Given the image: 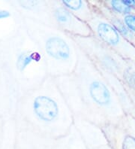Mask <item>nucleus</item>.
<instances>
[{
	"label": "nucleus",
	"instance_id": "a211bd4d",
	"mask_svg": "<svg viewBox=\"0 0 135 149\" xmlns=\"http://www.w3.org/2000/svg\"><path fill=\"white\" fill-rule=\"evenodd\" d=\"M123 3L127 6L128 7L132 8L133 9H135V1L134 0H123Z\"/></svg>",
	"mask_w": 135,
	"mask_h": 149
},
{
	"label": "nucleus",
	"instance_id": "f3484780",
	"mask_svg": "<svg viewBox=\"0 0 135 149\" xmlns=\"http://www.w3.org/2000/svg\"><path fill=\"white\" fill-rule=\"evenodd\" d=\"M123 20L126 27L135 35V13L125 15L123 17Z\"/></svg>",
	"mask_w": 135,
	"mask_h": 149
},
{
	"label": "nucleus",
	"instance_id": "6e6552de",
	"mask_svg": "<svg viewBox=\"0 0 135 149\" xmlns=\"http://www.w3.org/2000/svg\"><path fill=\"white\" fill-rule=\"evenodd\" d=\"M24 93L15 78L0 65V116L14 120L18 103Z\"/></svg>",
	"mask_w": 135,
	"mask_h": 149
},
{
	"label": "nucleus",
	"instance_id": "0eeeda50",
	"mask_svg": "<svg viewBox=\"0 0 135 149\" xmlns=\"http://www.w3.org/2000/svg\"><path fill=\"white\" fill-rule=\"evenodd\" d=\"M53 26L72 36L88 37L93 36L87 23L80 20L63 6L61 1H48Z\"/></svg>",
	"mask_w": 135,
	"mask_h": 149
},
{
	"label": "nucleus",
	"instance_id": "2eb2a0df",
	"mask_svg": "<svg viewBox=\"0 0 135 149\" xmlns=\"http://www.w3.org/2000/svg\"><path fill=\"white\" fill-rule=\"evenodd\" d=\"M11 121L0 116V149H14L15 136L10 137L8 129V124Z\"/></svg>",
	"mask_w": 135,
	"mask_h": 149
},
{
	"label": "nucleus",
	"instance_id": "f257e3e1",
	"mask_svg": "<svg viewBox=\"0 0 135 149\" xmlns=\"http://www.w3.org/2000/svg\"><path fill=\"white\" fill-rule=\"evenodd\" d=\"M78 55L74 72L55 78L74 118L101 128L121 124L125 111L116 92L80 48Z\"/></svg>",
	"mask_w": 135,
	"mask_h": 149
},
{
	"label": "nucleus",
	"instance_id": "ddd939ff",
	"mask_svg": "<svg viewBox=\"0 0 135 149\" xmlns=\"http://www.w3.org/2000/svg\"><path fill=\"white\" fill-rule=\"evenodd\" d=\"M42 149H89L74 126L69 134L60 138L44 136Z\"/></svg>",
	"mask_w": 135,
	"mask_h": 149
},
{
	"label": "nucleus",
	"instance_id": "1a4fd4ad",
	"mask_svg": "<svg viewBox=\"0 0 135 149\" xmlns=\"http://www.w3.org/2000/svg\"><path fill=\"white\" fill-rule=\"evenodd\" d=\"M24 17L11 1H0V43L24 28Z\"/></svg>",
	"mask_w": 135,
	"mask_h": 149
},
{
	"label": "nucleus",
	"instance_id": "dca6fc26",
	"mask_svg": "<svg viewBox=\"0 0 135 149\" xmlns=\"http://www.w3.org/2000/svg\"><path fill=\"white\" fill-rule=\"evenodd\" d=\"M105 6L111 10L116 15L119 16H125L128 14L135 13V9L128 7L123 3V1H117V0H110V1H103Z\"/></svg>",
	"mask_w": 135,
	"mask_h": 149
},
{
	"label": "nucleus",
	"instance_id": "f03ea898",
	"mask_svg": "<svg viewBox=\"0 0 135 149\" xmlns=\"http://www.w3.org/2000/svg\"><path fill=\"white\" fill-rule=\"evenodd\" d=\"M14 120L16 129L60 138L71 131L75 118L55 78L49 75L23 95Z\"/></svg>",
	"mask_w": 135,
	"mask_h": 149
},
{
	"label": "nucleus",
	"instance_id": "7ed1b4c3",
	"mask_svg": "<svg viewBox=\"0 0 135 149\" xmlns=\"http://www.w3.org/2000/svg\"><path fill=\"white\" fill-rule=\"evenodd\" d=\"M0 65L20 84L24 92L49 76L44 56L25 28L0 43Z\"/></svg>",
	"mask_w": 135,
	"mask_h": 149
},
{
	"label": "nucleus",
	"instance_id": "423d86ee",
	"mask_svg": "<svg viewBox=\"0 0 135 149\" xmlns=\"http://www.w3.org/2000/svg\"><path fill=\"white\" fill-rule=\"evenodd\" d=\"M94 15L87 23L94 36L128 63L135 64V45L125 38L106 18L92 6Z\"/></svg>",
	"mask_w": 135,
	"mask_h": 149
},
{
	"label": "nucleus",
	"instance_id": "20e7f679",
	"mask_svg": "<svg viewBox=\"0 0 135 149\" xmlns=\"http://www.w3.org/2000/svg\"><path fill=\"white\" fill-rule=\"evenodd\" d=\"M26 32L44 56L49 75L74 72L78 62V47L71 35L51 24L24 17Z\"/></svg>",
	"mask_w": 135,
	"mask_h": 149
},
{
	"label": "nucleus",
	"instance_id": "4468645a",
	"mask_svg": "<svg viewBox=\"0 0 135 149\" xmlns=\"http://www.w3.org/2000/svg\"><path fill=\"white\" fill-rule=\"evenodd\" d=\"M62 5L80 20L88 23L94 15V9L89 1L61 0Z\"/></svg>",
	"mask_w": 135,
	"mask_h": 149
},
{
	"label": "nucleus",
	"instance_id": "39448f33",
	"mask_svg": "<svg viewBox=\"0 0 135 149\" xmlns=\"http://www.w3.org/2000/svg\"><path fill=\"white\" fill-rule=\"evenodd\" d=\"M72 38L80 49L101 72L112 74L121 79L128 62L94 36Z\"/></svg>",
	"mask_w": 135,
	"mask_h": 149
},
{
	"label": "nucleus",
	"instance_id": "f8f14e48",
	"mask_svg": "<svg viewBox=\"0 0 135 149\" xmlns=\"http://www.w3.org/2000/svg\"><path fill=\"white\" fill-rule=\"evenodd\" d=\"M75 118L74 126L89 149H95L107 145L108 142L101 127L84 120Z\"/></svg>",
	"mask_w": 135,
	"mask_h": 149
},
{
	"label": "nucleus",
	"instance_id": "9b49d317",
	"mask_svg": "<svg viewBox=\"0 0 135 149\" xmlns=\"http://www.w3.org/2000/svg\"><path fill=\"white\" fill-rule=\"evenodd\" d=\"M112 149H135V135L119 124H107L101 127Z\"/></svg>",
	"mask_w": 135,
	"mask_h": 149
},
{
	"label": "nucleus",
	"instance_id": "9d476101",
	"mask_svg": "<svg viewBox=\"0 0 135 149\" xmlns=\"http://www.w3.org/2000/svg\"><path fill=\"white\" fill-rule=\"evenodd\" d=\"M23 17L29 18L45 24H51L48 1H11Z\"/></svg>",
	"mask_w": 135,
	"mask_h": 149
}]
</instances>
